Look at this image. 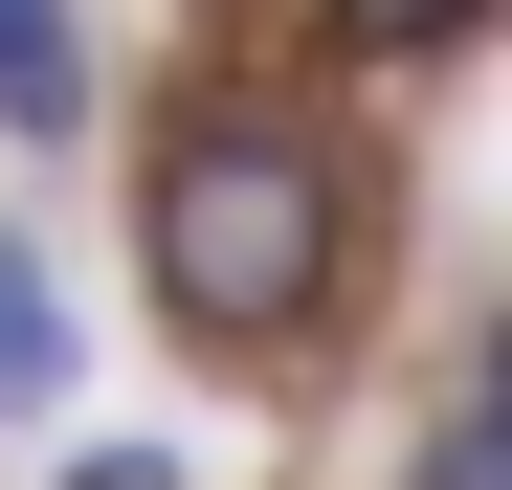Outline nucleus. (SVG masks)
I'll list each match as a JSON object with an SVG mask.
<instances>
[{"label": "nucleus", "instance_id": "f257e3e1", "mask_svg": "<svg viewBox=\"0 0 512 490\" xmlns=\"http://www.w3.org/2000/svg\"><path fill=\"white\" fill-rule=\"evenodd\" d=\"M134 268L201 357H312L334 290H357V156L312 112H268V90H201L134 179Z\"/></svg>", "mask_w": 512, "mask_h": 490}, {"label": "nucleus", "instance_id": "f03ea898", "mask_svg": "<svg viewBox=\"0 0 512 490\" xmlns=\"http://www.w3.org/2000/svg\"><path fill=\"white\" fill-rule=\"evenodd\" d=\"M0 134H23V156L90 134V23H67V0H0Z\"/></svg>", "mask_w": 512, "mask_h": 490}, {"label": "nucleus", "instance_id": "7ed1b4c3", "mask_svg": "<svg viewBox=\"0 0 512 490\" xmlns=\"http://www.w3.org/2000/svg\"><path fill=\"white\" fill-rule=\"evenodd\" d=\"M67 401V268H45V223H0V424H45Z\"/></svg>", "mask_w": 512, "mask_h": 490}, {"label": "nucleus", "instance_id": "20e7f679", "mask_svg": "<svg viewBox=\"0 0 512 490\" xmlns=\"http://www.w3.org/2000/svg\"><path fill=\"white\" fill-rule=\"evenodd\" d=\"M334 23H357V45H379V67H446V45H468V23H490V0H334Z\"/></svg>", "mask_w": 512, "mask_h": 490}, {"label": "nucleus", "instance_id": "39448f33", "mask_svg": "<svg viewBox=\"0 0 512 490\" xmlns=\"http://www.w3.org/2000/svg\"><path fill=\"white\" fill-rule=\"evenodd\" d=\"M423 490H512V401H446L423 424Z\"/></svg>", "mask_w": 512, "mask_h": 490}, {"label": "nucleus", "instance_id": "423d86ee", "mask_svg": "<svg viewBox=\"0 0 512 490\" xmlns=\"http://www.w3.org/2000/svg\"><path fill=\"white\" fill-rule=\"evenodd\" d=\"M67 490H179V468H156V446H90V468H67Z\"/></svg>", "mask_w": 512, "mask_h": 490}]
</instances>
